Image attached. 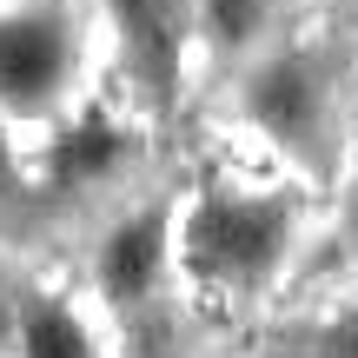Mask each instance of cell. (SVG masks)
Returning a JSON list of instances; mask_svg holds the SVG:
<instances>
[{
	"instance_id": "6da1fadb",
	"label": "cell",
	"mask_w": 358,
	"mask_h": 358,
	"mask_svg": "<svg viewBox=\"0 0 358 358\" xmlns=\"http://www.w3.org/2000/svg\"><path fill=\"white\" fill-rule=\"evenodd\" d=\"M299 259V199L266 179L213 173L173 206L179 292L219 312H252L285 285Z\"/></svg>"
},
{
	"instance_id": "7a4b0ae2",
	"label": "cell",
	"mask_w": 358,
	"mask_h": 358,
	"mask_svg": "<svg viewBox=\"0 0 358 358\" xmlns=\"http://www.w3.org/2000/svg\"><path fill=\"white\" fill-rule=\"evenodd\" d=\"M100 66L93 0H0V133H60L100 100Z\"/></svg>"
},
{
	"instance_id": "3957f363",
	"label": "cell",
	"mask_w": 358,
	"mask_h": 358,
	"mask_svg": "<svg viewBox=\"0 0 358 358\" xmlns=\"http://www.w3.org/2000/svg\"><path fill=\"white\" fill-rule=\"evenodd\" d=\"M226 87H232L239 127L252 133L279 166H292L306 179L338 173V146H345V133H352V113H345L338 66H332V53H325L319 40L279 34L272 47H259Z\"/></svg>"
},
{
	"instance_id": "277c9868",
	"label": "cell",
	"mask_w": 358,
	"mask_h": 358,
	"mask_svg": "<svg viewBox=\"0 0 358 358\" xmlns=\"http://www.w3.org/2000/svg\"><path fill=\"white\" fill-rule=\"evenodd\" d=\"M173 192H153V199H120L113 213L100 219L87 252V285L80 292L93 299V312L106 319L113 338H133L173 306L179 272H173Z\"/></svg>"
},
{
	"instance_id": "5b68a950",
	"label": "cell",
	"mask_w": 358,
	"mask_h": 358,
	"mask_svg": "<svg viewBox=\"0 0 358 358\" xmlns=\"http://www.w3.org/2000/svg\"><path fill=\"white\" fill-rule=\"evenodd\" d=\"M106 66L120 73L133 120H173L199 66L192 0H93Z\"/></svg>"
},
{
	"instance_id": "8992f818",
	"label": "cell",
	"mask_w": 358,
	"mask_h": 358,
	"mask_svg": "<svg viewBox=\"0 0 358 358\" xmlns=\"http://www.w3.org/2000/svg\"><path fill=\"white\" fill-rule=\"evenodd\" d=\"M140 153V120L127 113V100H87L60 133L40 140V179L60 199H87V192H113L133 173Z\"/></svg>"
},
{
	"instance_id": "52a82bcc",
	"label": "cell",
	"mask_w": 358,
	"mask_h": 358,
	"mask_svg": "<svg viewBox=\"0 0 358 358\" xmlns=\"http://www.w3.org/2000/svg\"><path fill=\"white\" fill-rule=\"evenodd\" d=\"M7 358H113V332L80 285L47 279V272H20L13 279Z\"/></svg>"
},
{
	"instance_id": "ba28073f",
	"label": "cell",
	"mask_w": 358,
	"mask_h": 358,
	"mask_svg": "<svg viewBox=\"0 0 358 358\" xmlns=\"http://www.w3.org/2000/svg\"><path fill=\"white\" fill-rule=\"evenodd\" d=\"M192 27H199V60L232 80L259 47L279 40V0H192Z\"/></svg>"
},
{
	"instance_id": "9c48e42d",
	"label": "cell",
	"mask_w": 358,
	"mask_h": 358,
	"mask_svg": "<svg viewBox=\"0 0 358 358\" xmlns=\"http://www.w3.org/2000/svg\"><path fill=\"white\" fill-rule=\"evenodd\" d=\"M266 358H358V306L319 312V319H292L272 338Z\"/></svg>"
},
{
	"instance_id": "30bf717a",
	"label": "cell",
	"mask_w": 358,
	"mask_h": 358,
	"mask_svg": "<svg viewBox=\"0 0 358 358\" xmlns=\"http://www.w3.org/2000/svg\"><path fill=\"white\" fill-rule=\"evenodd\" d=\"M338 245H345V259L358 266V173H352L345 199H338Z\"/></svg>"
},
{
	"instance_id": "8fae6325",
	"label": "cell",
	"mask_w": 358,
	"mask_h": 358,
	"mask_svg": "<svg viewBox=\"0 0 358 358\" xmlns=\"http://www.w3.org/2000/svg\"><path fill=\"white\" fill-rule=\"evenodd\" d=\"M13 279L20 272H0V358H7V338H13Z\"/></svg>"
},
{
	"instance_id": "7c38bea8",
	"label": "cell",
	"mask_w": 358,
	"mask_h": 358,
	"mask_svg": "<svg viewBox=\"0 0 358 358\" xmlns=\"http://www.w3.org/2000/svg\"><path fill=\"white\" fill-rule=\"evenodd\" d=\"M338 7H345V20H352V27H358V0H338Z\"/></svg>"
}]
</instances>
